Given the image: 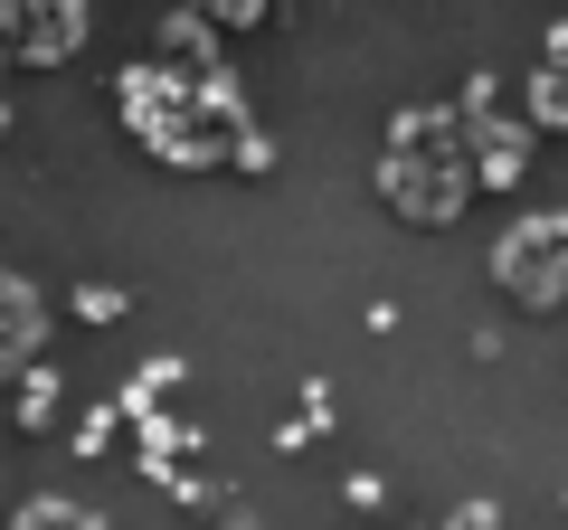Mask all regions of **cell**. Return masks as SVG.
<instances>
[{"label": "cell", "mask_w": 568, "mask_h": 530, "mask_svg": "<svg viewBox=\"0 0 568 530\" xmlns=\"http://www.w3.org/2000/svg\"><path fill=\"white\" fill-rule=\"evenodd\" d=\"M503 285L511 294H559L568 285V218H540V227H521V237L503 246Z\"/></svg>", "instance_id": "6da1fadb"}]
</instances>
